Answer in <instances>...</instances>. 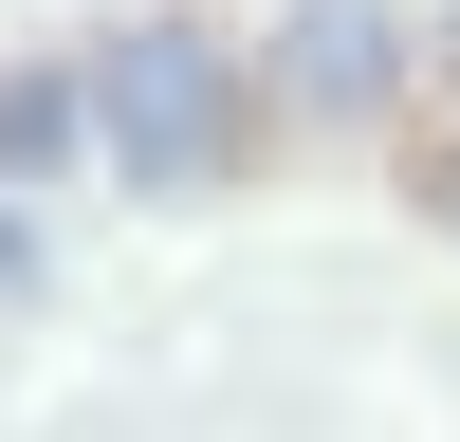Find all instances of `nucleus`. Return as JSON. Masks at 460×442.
<instances>
[{"instance_id":"7ed1b4c3","label":"nucleus","mask_w":460,"mask_h":442,"mask_svg":"<svg viewBox=\"0 0 460 442\" xmlns=\"http://www.w3.org/2000/svg\"><path fill=\"white\" fill-rule=\"evenodd\" d=\"M74 93H93V74H19V93H0V166H37V147H74V129H93Z\"/></svg>"},{"instance_id":"20e7f679","label":"nucleus","mask_w":460,"mask_h":442,"mask_svg":"<svg viewBox=\"0 0 460 442\" xmlns=\"http://www.w3.org/2000/svg\"><path fill=\"white\" fill-rule=\"evenodd\" d=\"M0 277H19V221H0Z\"/></svg>"},{"instance_id":"39448f33","label":"nucleus","mask_w":460,"mask_h":442,"mask_svg":"<svg viewBox=\"0 0 460 442\" xmlns=\"http://www.w3.org/2000/svg\"><path fill=\"white\" fill-rule=\"evenodd\" d=\"M442 56H460V19H442Z\"/></svg>"},{"instance_id":"f03ea898","label":"nucleus","mask_w":460,"mask_h":442,"mask_svg":"<svg viewBox=\"0 0 460 442\" xmlns=\"http://www.w3.org/2000/svg\"><path fill=\"white\" fill-rule=\"evenodd\" d=\"M277 74H295V110H387V74H405V37L368 19V0H314V19L277 37Z\"/></svg>"},{"instance_id":"f257e3e1","label":"nucleus","mask_w":460,"mask_h":442,"mask_svg":"<svg viewBox=\"0 0 460 442\" xmlns=\"http://www.w3.org/2000/svg\"><path fill=\"white\" fill-rule=\"evenodd\" d=\"M93 147L129 184H203L221 147H240V56H221V37H166V19L111 37L93 56Z\"/></svg>"}]
</instances>
